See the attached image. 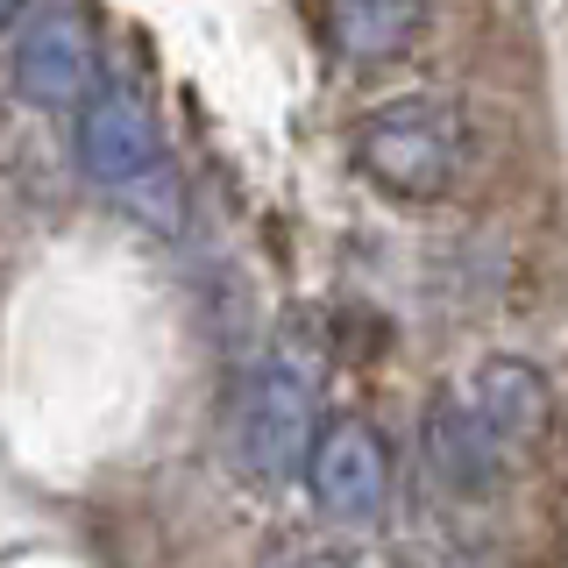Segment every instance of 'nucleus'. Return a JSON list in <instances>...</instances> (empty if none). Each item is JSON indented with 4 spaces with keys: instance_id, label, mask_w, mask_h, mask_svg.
Instances as JSON below:
<instances>
[{
    "instance_id": "7",
    "label": "nucleus",
    "mask_w": 568,
    "mask_h": 568,
    "mask_svg": "<svg viewBox=\"0 0 568 568\" xmlns=\"http://www.w3.org/2000/svg\"><path fill=\"white\" fill-rule=\"evenodd\" d=\"M426 462L455 497H490L511 476V455L490 440V426L476 419V405L462 398V384H440L426 405Z\"/></svg>"
},
{
    "instance_id": "8",
    "label": "nucleus",
    "mask_w": 568,
    "mask_h": 568,
    "mask_svg": "<svg viewBox=\"0 0 568 568\" xmlns=\"http://www.w3.org/2000/svg\"><path fill=\"white\" fill-rule=\"evenodd\" d=\"M320 29H327L334 58L348 64H390L419 43L426 0H320Z\"/></svg>"
},
{
    "instance_id": "3",
    "label": "nucleus",
    "mask_w": 568,
    "mask_h": 568,
    "mask_svg": "<svg viewBox=\"0 0 568 568\" xmlns=\"http://www.w3.org/2000/svg\"><path fill=\"white\" fill-rule=\"evenodd\" d=\"M320 440V398H313V377L292 363V355H263L248 369L242 398H235V448L248 462V476L263 484H284V476L306 469Z\"/></svg>"
},
{
    "instance_id": "9",
    "label": "nucleus",
    "mask_w": 568,
    "mask_h": 568,
    "mask_svg": "<svg viewBox=\"0 0 568 568\" xmlns=\"http://www.w3.org/2000/svg\"><path fill=\"white\" fill-rule=\"evenodd\" d=\"M29 8H36V0H0V22H22Z\"/></svg>"
},
{
    "instance_id": "5",
    "label": "nucleus",
    "mask_w": 568,
    "mask_h": 568,
    "mask_svg": "<svg viewBox=\"0 0 568 568\" xmlns=\"http://www.w3.org/2000/svg\"><path fill=\"white\" fill-rule=\"evenodd\" d=\"M306 490L334 526H369L390 497V448L369 419H334L320 426L306 455Z\"/></svg>"
},
{
    "instance_id": "1",
    "label": "nucleus",
    "mask_w": 568,
    "mask_h": 568,
    "mask_svg": "<svg viewBox=\"0 0 568 568\" xmlns=\"http://www.w3.org/2000/svg\"><path fill=\"white\" fill-rule=\"evenodd\" d=\"M79 164L114 206H129L150 227H178V171L164 156L156 114L121 85H100L79 106Z\"/></svg>"
},
{
    "instance_id": "2",
    "label": "nucleus",
    "mask_w": 568,
    "mask_h": 568,
    "mask_svg": "<svg viewBox=\"0 0 568 568\" xmlns=\"http://www.w3.org/2000/svg\"><path fill=\"white\" fill-rule=\"evenodd\" d=\"M462 164V114L448 100H384L355 121V171L390 200H440Z\"/></svg>"
},
{
    "instance_id": "6",
    "label": "nucleus",
    "mask_w": 568,
    "mask_h": 568,
    "mask_svg": "<svg viewBox=\"0 0 568 568\" xmlns=\"http://www.w3.org/2000/svg\"><path fill=\"white\" fill-rule=\"evenodd\" d=\"M455 384H462V398L476 405V419L490 426V440L511 462L532 455L547 440V426H555V384H547L526 355H484V363H476L469 377H455Z\"/></svg>"
},
{
    "instance_id": "4",
    "label": "nucleus",
    "mask_w": 568,
    "mask_h": 568,
    "mask_svg": "<svg viewBox=\"0 0 568 568\" xmlns=\"http://www.w3.org/2000/svg\"><path fill=\"white\" fill-rule=\"evenodd\" d=\"M14 93L29 106H85L100 93V29L79 0H36L14 22Z\"/></svg>"
}]
</instances>
